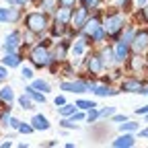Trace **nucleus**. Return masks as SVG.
Returning a JSON list of instances; mask_svg holds the SVG:
<instances>
[{
	"label": "nucleus",
	"mask_w": 148,
	"mask_h": 148,
	"mask_svg": "<svg viewBox=\"0 0 148 148\" xmlns=\"http://www.w3.org/2000/svg\"><path fill=\"white\" fill-rule=\"evenodd\" d=\"M25 25H27V31L31 33H43L47 29V18L43 12H31L25 18Z\"/></svg>",
	"instance_id": "f257e3e1"
},
{
	"label": "nucleus",
	"mask_w": 148,
	"mask_h": 148,
	"mask_svg": "<svg viewBox=\"0 0 148 148\" xmlns=\"http://www.w3.org/2000/svg\"><path fill=\"white\" fill-rule=\"evenodd\" d=\"M51 60H53V58H51L49 51H47V43H39V45L33 47V51H31V62H33L35 66L45 68V66H49Z\"/></svg>",
	"instance_id": "f03ea898"
},
{
	"label": "nucleus",
	"mask_w": 148,
	"mask_h": 148,
	"mask_svg": "<svg viewBox=\"0 0 148 148\" xmlns=\"http://www.w3.org/2000/svg\"><path fill=\"white\" fill-rule=\"evenodd\" d=\"M123 25H125V21H123V16H121V14H111V16L105 18L103 29L107 31V35H117L119 29H123Z\"/></svg>",
	"instance_id": "7ed1b4c3"
},
{
	"label": "nucleus",
	"mask_w": 148,
	"mask_h": 148,
	"mask_svg": "<svg viewBox=\"0 0 148 148\" xmlns=\"http://www.w3.org/2000/svg\"><path fill=\"white\" fill-rule=\"evenodd\" d=\"M130 45H132V49H134L136 53L144 51V49L148 47V31L134 33V37H132V41H130Z\"/></svg>",
	"instance_id": "20e7f679"
},
{
	"label": "nucleus",
	"mask_w": 148,
	"mask_h": 148,
	"mask_svg": "<svg viewBox=\"0 0 148 148\" xmlns=\"http://www.w3.org/2000/svg\"><path fill=\"white\" fill-rule=\"evenodd\" d=\"M86 18H88V8L86 6H80L72 12V27L74 29H82L84 23H86Z\"/></svg>",
	"instance_id": "39448f33"
},
{
	"label": "nucleus",
	"mask_w": 148,
	"mask_h": 148,
	"mask_svg": "<svg viewBox=\"0 0 148 148\" xmlns=\"http://www.w3.org/2000/svg\"><path fill=\"white\" fill-rule=\"evenodd\" d=\"M18 43H21V33L12 31L10 35H6V39H4V49L6 51H14L18 47Z\"/></svg>",
	"instance_id": "423d86ee"
},
{
	"label": "nucleus",
	"mask_w": 148,
	"mask_h": 148,
	"mask_svg": "<svg viewBox=\"0 0 148 148\" xmlns=\"http://www.w3.org/2000/svg\"><path fill=\"white\" fill-rule=\"evenodd\" d=\"M121 90H123V92H140V90H142V82H140L138 78L123 80V82H121Z\"/></svg>",
	"instance_id": "0eeeda50"
},
{
	"label": "nucleus",
	"mask_w": 148,
	"mask_h": 148,
	"mask_svg": "<svg viewBox=\"0 0 148 148\" xmlns=\"http://www.w3.org/2000/svg\"><path fill=\"white\" fill-rule=\"evenodd\" d=\"M84 35L86 37H92V33H95L97 29H101V25H99V18L97 16H92V18H86V23H84ZM92 41V39H90Z\"/></svg>",
	"instance_id": "6e6552de"
},
{
	"label": "nucleus",
	"mask_w": 148,
	"mask_h": 148,
	"mask_svg": "<svg viewBox=\"0 0 148 148\" xmlns=\"http://www.w3.org/2000/svg\"><path fill=\"white\" fill-rule=\"evenodd\" d=\"M60 86H62V90H70V92H84L88 88L86 82H62Z\"/></svg>",
	"instance_id": "1a4fd4ad"
},
{
	"label": "nucleus",
	"mask_w": 148,
	"mask_h": 148,
	"mask_svg": "<svg viewBox=\"0 0 148 148\" xmlns=\"http://www.w3.org/2000/svg\"><path fill=\"white\" fill-rule=\"evenodd\" d=\"M86 68H88V72H92V74H99V72L103 70L101 58H99V56H90V60L86 62Z\"/></svg>",
	"instance_id": "9d476101"
},
{
	"label": "nucleus",
	"mask_w": 148,
	"mask_h": 148,
	"mask_svg": "<svg viewBox=\"0 0 148 148\" xmlns=\"http://www.w3.org/2000/svg\"><path fill=\"white\" fill-rule=\"evenodd\" d=\"M21 56H18V53H14V51H6V56H4V66H8V68H16L18 64H21Z\"/></svg>",
	"instance_id": "9b49d317"
},
{
	"label": "nucleus",
	"mask_w": 148,
	"mask_h": 148,
	"mask_svg": "<svg viewBox=\"0 0 148 148\" xmlns=\"http://www.w3.org/2000/svg\"><path fill=\"white\" fill-rule=\"evenodd\" d=\"M0 101L10 105L14 101V92H12V86H0Z\"/></svg>",
	"instance_id": "f8f14e48"
},
{
	"label": "nucleus",
	"mask_w": 148,
	"mask_h": 148,
	"mask_svg": "<svg viewBox=\"0 0 148 148\" xmlns=\"http://www.w3.org/2000/svg\"><path fill=\"white\" fill-rule=\"evenodd\" d=\"M31 123H33V130H49V121L45 115H33Z\"/></svg>",
	"instance_id": "ddd939ff"
},
{
	"label": "nucleus",
	"mask_w": 148,
	"mask_h": 148,
	"mask_svg": "<svg viewBox=\"0 0 148 148\" xmlns=\"http://www.w3.org/2000/svg\"><path fill=\"white\" fill-rule=\"evenodd\" d=\"M113 53H115V62H125V60H127V43L119 41Z\"/></svg>",
	"instance_id": "4468645a"
},
{
	"label": "nucleus",
	"mask_w": 148,
	"mask_h": 148,
	"mask_svg": "<svg viewBox=\"0 0 148 148\" xmlns=\"http://www.w3.org/2000/svg\"><path fill=\"white\" fill-rule=\"evenodd\" d=\"M113 146H115V148H121V146L130 148V146H134V136L123 134V136H119V138H115V140H113Z\"/></svg>",
	"instance_id": "2eb2a0df"
},
{
	"label": "nucleus",
	"mask_w": 148,
	"mask_h": 148,
	"mask_svg": "<svg viewBox=\"0 0 148 148\" xmlns=\"http://www.w3.org/2000/svg\"><path fill=\"white\" fill-rule=\"evenodd\" d=\"M99 58H101L103 66H111V64L115 62V53H113V49H111V47H105V49L101 51V56H99Z\"/></svg>",
	"instance_id": "dca6fc26"
},
{
	"label": "nucleus",
	"mask_w": 148,
	"mask_h": 148,
	"mask_svg": "<svg viewBox=\"0 0 148 148\" xmlns=\"http://www.w3.org/2000/svg\"><path fill=\"white\" fill-rule=\"evenodd\" d=\"M92 92H95L97 97H115L119 90H115V88H109V86H92Z\"/></svg>",
	"instance_id": "f3484780"
},
{
	"label": "nucleus",
	"mask_w": 148,
	"mask_h": 148,
	"mask_svg": "<svg viewBox=\"0 0 148 148\" xmlns=\"http://www.w3.org/2000/svg\"><path fill=\"white\" fill-rule=\"evenodd\" d=\"M25 95H29L33 101H37V103H45V92H37L33 86H27L25 88Z\"/></svg>",
	"instance_id": "a211bd4d"
},
{
	"label": "nucleus",
	"mask_w": 148,
	"mask_h": 148,
	"mask_svg": "<svg viewBox=\"0 0 148 148\" xmlns=\"http://www.w3.org/2000/svg\"><path fill=\"white\" fill-rule=\"evenodd\" d=\"M70 12H72V8H68V6H62L58 12H56V21H60V23H68V18H70Z\"/></svg>",
	"instance_id": "6ab92c4d"
},
{
	"label": "nucleus",
	"mask_w": 148,
	"mask_h": 148,
	"mask_svg": "<svg viewBox=\"0 0 148 148\" xmlns=\"http://www.w3.org/2000/svg\"><path fill=\"white\" fill-rule=\"evenodd\" d=\"M6 12H8V21L10 23H16L18 21V16H21V8H18V6H10V8H6Z\"/></svg>",
	"instance_id": "aec40b11"
},
{
	"label": "nucleus",
	"mask_w": 148,
	"mask_h": 148,
	"mask_svg": "<svg viewBox=\"0 0 148 148\" xmlns=\"http://www.w3.org/2000/svg\"><path fill=\"white\" fill-rule=\"evenodd\" d=\"M66 49H68V43L66 41H60V45L56 47V58L53 60H64L66 58Z\"/></svg>",
	"instance_id": "412c9836"
},
{
	"label": "nucleus",
	"mask_w": 148,
	"mask_h": 148,
	"mask_svg": "<svg viewBox=\"0 0 148 148\" xmlns=\"http://www.w3.org/2000/svg\"><path fill=\"white\" fill-rule=\"evenodd\" d=\"M86 41H88V37H80V39L74 43V47H72V51L76 53V56H80L82 51H84V45H86Z\"/></svg>",
	"instance_id": "4be33fe9"
},
{
	"label": "nucleus",
	"mask_w": 148,
	"mask_h": 148,
	"mask_svg": "<svg viewBox=\"0 0 148 148\" xmlns=\"http://www.w3.org/2000/svg\"><path fill=\"white\" fill-rule=\"evenodd\" d=\"M35 90H41V92H49V84L45 82V80H33V84H31Z\"/></svg>",
	"instance_id": "5701e85b"
},
{
	"label": "nucleus",
	"mask_w": 148,
	"mask_h": 148,
	"mask_svg": "<svg viewBox=\"0 0 148 148\" xmlns=\"http://www.w3.org/2000/svg\"><path fill=\"white\" fill-rule=\"evenodd\" d=\"M58 109H60V115H64V117H66V115H72L74 111H76V107H74V105H68V103H64V105L58 107Z\"/></svg>",
	"instance_id": "b1692460"
},
{
	"label": "nucleus",
	"mask_w": 148,
	"mask_h": 148,
	"mask_svg": "<svg viewBox=\"0 0 148 148\" xmlns=\"http://www.w3.org/2000/svg\"><path fill=\"white\" fill-rule=\"evenodd\" d=\"M18 105H21L23 109H33V103H31V97H29V95L18 97Z\"/></svg>",
	"instance_id": "393cba45"
},
{
	"label": "nucleus",
	"mask_w": 148,
	"mask_h": 148,
	"mask_svg": "<svg viewBox=\"0 0 148 148\" xmlns=\"http://www.w3.org/2000/svg\"><path fill=\"white\" fill-rule=\"evenodd\" d=\"M76 107H80V109H92V107H97V103H92V101H84V99H80V101H76Z\"/></svg>",
	"instance_id": "a878e982"
},
{
	"label": "nucleus",
	"mask_w": 148,
	"mask_h": 148,
	"mask_svg": "<svg viewBox=\"0 0 148 148\" xmlns=\"http://www.w3.org/2000/svg\"><path fill=\"white\" fill-rule=\"evenodd\" d=\"M64 25H66V23L56 21V25H53V29H51V35H62V33H64Z\"/></svg>",
	"instance_id": "bb28decb"
},
{
	"label": "nucleus",
	"mask_w": 148,
	"mask_h": 148,
	"mask_svg": "<svg viewBox=\"0 0 148 148\" xmlns=\"http://www.w3.org/2000/svg\"><path fill=\"white\" fill-rule=\"evenodd\" d=\"M21 76H23V80H33V70L31 68H21Z\"/></svg>",
	"instance_id": "cd10ccee"
},
{
	"label": "nucleus",
	"mask_w": 148,
	"mask_h": 148,
	"mask_svg": "<svg viewBox=\"0 0 148 148\" xmlns=\"http://www.w3.org/2000/svg\"><path fill=\"white\" fill-rule=\"evenodd\" d=\"M134 130H138V123H134V121L121 123V132H134Z\"/></svg>",
	"instance_id": "c85d7f7f"
},
{
	"label": "nucleus",
	"mask_w": 148,
	"mask_h": 148,
	"mask_svg": "<svg viewBox=\"0 0 148 148\" xmlns=\"http://www.w3.org/2000/svg\"><path fill=\"white\" fill-rule=\"evenodd\" d=\"M140 68H144V60L140 58V56H136V58L132 60V70H140Z\"/></svg>",
	"instance_id": "c756f323"
},
{
	"label": "nucleus",
	"mask_w": 148,
	"mask_h": 148,
	"mask_svg": "<svg viewBox=\"0 0 148 148\" xmlns=\"http://www.w3.org/2000/svg\"><path fill=\"white\" fill-rule=\"evenodd\" d=\"M41 8H43L45 12L53 10V0H41Z\"/></svg>",
	"instance_id": "7c9ffc66"
},
{
	"label": "nucleus",
	"mask_w": 148,
	"mask_h": 148,
	"mask_svg": "<svg viewBox=\"0 0 148 148\" xmlns=\"http://www.w3.org/2000/svg\"><path fill=\"white\" fill-rule=\"evenodd\" d=\"M18 132H23V134H31L33 132V125H27V123H18Z\"/></svg>",
	"instance_id": "2f4dec72"
},
{
	"label": "nucleus",
	"mask_w": 148,
	"mask_h": 148,
	"mask_svg": "<svg viewBox=\"0 0 148 148\" xmlns=\"http://www.w3.org/2000/svg\"><path fill=\"white\" fill-rule=\"evenodd\" d=\"M113 113H115V107H107V109H103V111H101L99 115H101V117H111Z\"/></svg>",
	"instance_id": "473e14b6"
},
{
	"label": "nucleus",
	"mask_w": 148,
	"mask_h": 148,
	"mask_svg": "<svg viewBox=\"0 0 148 148\" xmlns=\"http://www.w3.org/2000/svg\"><path fill=\"white\" fill-rule=\"evenodd\" d=\"M99 117V111H95V107H92V109H88V115H86V119L88 121H95Z\"/></svg>",
	"instance_id": "72a5a7b5"
},
{
	"label": "nucleus",
	"mask_w": 148,
	"mask_h": 148,
	"mask_svg": "<svg viewBox=\"0 0 148 148\" xmlns=\"http://www.w3.org/2000/svg\"><path fill=\"white\" fill-rule=\"evenodd\" d=\"M18 123H21V121H18L16 117H10V115H8V125H10V127H14V130H16V127H18Z\"/></svg>",
	"instance_id": "f704fd0d"
},
{
	"label": "nucleus",
	"mask_w": 148,
	"mask_h": 148,
	"mask_svg": "<svg viewBox=\"0 0 148 148\" xmlns=\"http://www.w3.org/2000/svg\"><path fill=\"white\" fill-rule=\"evenodd\" d=\"M60 125H62V127H66V130L76 127V125H74V121H68V119H62V121H60Z\"/></svg>",
	"instance_id": "c9c22d12"
},
{
	"label": "nucleus",
	"mask_w": 148,
	"mask_h": 148,
	"mask_svg": "<svg viewBox=\"0 0 148 148\" xmlns=\"http://www.w3.org/2000/svg\"><path fill=\"white\" fill-rule=\"evenodd\" d=\"M86 115L84 113H76V111H74V113H72V121H82Z\"/></svg>",
	"instance_id": "e433bc0d"
},
{
	"label": "nucleus",
	"mask_w": 148,
	"mask_h": 148,
	"mask_svg": "<svg viewBox=\"0 0 148 148\" xmlns=\"http://www.w3.org/2000/svg\"><path fill=\"white\" fill-rule=\"evenodd\" d=\"M74 2H76V0H60V4L68 6V8H74Z\"/></svg>",
	"instance_id": "4c0bfd02"
},
{
	"label": "nucleus",
	"mask_w": 148,
	"mask_h": 148,
	"mask_svg": "<svg viewBox=\"0 0 148 148\" xmlns=\"http://www.w3.org/2000/svg\"><path fill=\"white\" fill-rule=\"evenodd\" d=\"M0 21H8V12H6V8H0Z\"/></svg>",
	"instance_id": "58836bf2"
},
{
	"label": "nucleus",
	"mask_w": 148,
	"mask_h": 148,
	"mask_svg": "<svg viewBox=\"0 0 148 148\" xmlns=\"http://www.w3.org/2000/svg\"><path fill=\"white\" fill-rule=\"evenodd\" d=\"M136 113H138V115H146V113H148V105H146V107H140V109H136Z\"/></svg>",
	"instance_id": "ea45409f"
},
{
	"label": "nucleus",
	"mask_w": 148,
	"mask_h": 148,
	"mask_svg": "<svg viewBox=\"0 0 148 148\" xmlns=\"http://www.w3.org/2000/svg\"><path fill=\"white\" fill-rule=\"evenodd\" d=\"M53 103H56V107H58V105H64V103H66V99H64V97H56V101H53Z\"/></svg>",
	"instance_id": "a19ab883"
},
{
	"label": "nucleus",
	"mask_w": 148,
	"mask_h": 148,
	"mask_svg": "<svg viewBox=\"0 0 148 148\" xmlns=\"http://www.w3.org/2000/svg\"><path fill=\"white\" fill-rule=\"evenodd\" d=\"M82 2H84V6L88 8V6H95V4H97V0H82Z\"/></svg>",
	"instance_id": "79ce46f5"
},
{
	"label": "nucleus",
	"mask_w": 148,
	"mask_h": 148,
	"mask_svg": "<svg viewBox=\"0 0 148 148\" xmlns=\"http://www.w3.org/2000/svg\"><path fill=\"white\" fill-rule=\"evenodd\" d=\"M6 78V68H0V82Z\"/></svg>",
	"instance_id": "37998d69"
},
{
	"label": "nucleus",
	"mask_w": 148,
	"mask_h": 148,
	"mask_svg": "<svg viewBox=\"0 0 148 148\" xmlns=\"http://www.w3.org/2000/svg\"><path fill=\"white\" fill-rule=\"evenodd\" d=\"M113 119H115V121H125V115H115V113H113Z\"/></svg>",
	"instance_id": "c03bdc74"
},
{
	"label": "nucleus",
	"mask_w": 148,
	"mask_h": 148,
	"mask_svg": "<svg viewBox=\"0 0 148 148\" xmlns=\"http://www.w3.org/2000/svg\"><path fill=\"white\" fill-rule=\"evenodd\" d=\"M142 8H144V21H148V6H146V4H144V6H142Z\"/></svg>",
	"instance_id": "a18cd8bd"
},
{
	"label": "nucleus",
	"mask_w": 148,
	"mask_h": 148,
	"mask_svg": "<svg viewBox=\"0 0 148 148\" xmlns=\"http://www.w3.org/2000/svg\"><path fill=\"white\" fill-rule=\"evenodd\" d=\"M140 136H142V138H148V127H146V130H142V132H140Z\"/></svg>",
	"instance_id": "49530a36"
},
{
	"label": "nucleus",
	"mask_w": 148,
	"mask_h": 148,
	"mask_svg": "<svg viewBox=\"0 0 148 148\" xmlns=\"http://www.w3.org/2000/svg\"><path fill=\"white\" fill-rule=\"evenodd\" d=\"M136 2H138V6H144V4H146V0H136Z\"/></svg>",
	"instance_id": "de8ad7c7"
},
{
	"label": "nucleus",
	"mask_w": 148,
	"mask_h": 148,
	"mask_svg": "<svg viewBox=\"0 0 148 148\" xmlns=\"http://www.w3.org/2000/svg\"><path fill=\"white\" fill-rule=\"evenodd\" d=\"M146 115H148V113H146Z\"/></svg>",
	"instance_id": "09e8293b"
}]
</instances>
